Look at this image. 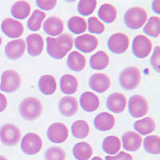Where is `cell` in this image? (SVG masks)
<instances>
[{"instance_id":"obj_19","label":"cell","mask_w":160,"mask_h":160,"mask_svg":"<svg viewBox=\"0 0 160 160\" xmlns=\"http://www.w3.org/2000/svg\"><path fill=\"white\" fill-rule=\"evenodd\" d=\"M78 108V101L75 97H62L58 102V110L63 116L71 117L76 114Z\"/></svg>"},{"instance_id":"obj_33","label":"cell","mask_w":160,"mask_h":160,"mask_svg":"<svg viewBox=\"0 0 160 160\" xmlns=\"http://www.w3.org/2000/svg\"><path fill=\"white\" fill-rule=\"evenodd\" d=\"M68 26L71 33L75 35H81L87 30L88 25L86 20L79 16H72L69 18Z\"/></svg>"},{"instance_id":"obj_14","label":"cell","mask_w":160,"mask_h":160,"mask_svg":"<svg viewBox=\"0 0 160 160\" xmlns=\"http://www.w3.org/2000/svg\"><path fill=\"white\" fill-rule=\"evenodd\" d=\"M25 51L26 42L22 38L12 40L7 44L5 48L6 56L11 60H17L21 58Z\"/></svg>"},{"instance_id":"obj_43","label":"cell","mask_w":160,"mask_h":160,"mask_svg":"<svg viewBox=\"0 0 160 160\" xmlns=\"http://www.w3.org/2000/svg\"><path fill=\"white\" fill-rule=\"evenodd\" d=\"M7 107H8V99L3 94L0 93V113L5 111Z\"/></svg>"},{"instance_id":"obj_40","label":"cell","mask_w":160,"mask_h":160,"mask_svg":"<svg viewBox=\"0 0 160 160\" xmlns=\"http://www.w3.org/2000/svg\"><path fill=\"white\" fill-rule=\"evenodd\" d=\"M160 47L159 46H156L154 49V52H153L151 58V64L152 66V68H154L156 72L159 73L160 71Z\"/></svg>"},{"instance_id":"obj_23","label":"cell","mask_w":160,"mask_h":160,"mask_svg":"<svg viewBox=\"0 0 160 160\" xmlns=\"http://www.w3.org/2000/svg\"><path fill=\"white\" fill-rule=\"evenodd\" d=\"M67 63H68L69 69H71V71L79 72L85 68L87 60L83 55L75 51L69 54L68 60H67Z\"/></svg>"},{"instance_id":"obj_18","label":"cell","mask_w":160,"mask_h":160,"mask_svg":"<svg viewBox=\"0 0 160 160\" xmlns=\"http://www.w3.org/2000/svg\"><path fill=\"white\" fill-rule=\"evenodd\" d=\"M64 29L62 20L56 16H51L47 18L43 22V30L46 34L51 35L50 37L59 36Z\"/></svg>"},{"instance_id":"obj_22","label":"cell","mask_w":160,"mask_h":160,"mask_svg":"<svg viewBox=\"0 0 160 160\" xmlns=\"http://www.w3.org/2000/svg\"><path fill=\"white\" fill-rule=\"evenodd\" d=\"M115 124V118L108 112L98 114L94 120V125L100 131H108L112 129Z\"/></svg>"},{"instance_id":"obj_11","label":"cell","mask_w":160,"mask_h":160,"mask_svg":"<svg viewBox=\"0 0 160 160\" xmlns=\"http://www.w3.org/2000/svg\"><path fill=\"white\" fill-rule=\"evenodd\" d=\"M69 135L68 127L62 122H54L48 129V138L53 143H62Z\"/></svg>"},{"instance_id":"obj_42","label":"cell","mask_w":160,"mask_h":160,"mask_svg":"<svg viewBox=\"0 0 160 160\" xmlns=\"http://www.w3.org/2000/svg\"><path fill=\"white\" fill-rule=\"evenodd\" d=\"M106 160H133L132 155L125 151H120L116 155H108Z\"/></svg>"},{"instance_id":"obj_34","label":"cell","mask_w":160,"mask_h":160,"mask_svg":"<svg viewBox=\"0 0 160 160\" xmlns=\"http://www.w3.org/2000/svg\"><path fill=\"white\" fill-rule=\"evenodd\" d=\"M45 18L46 14L43 11L41 10H35L28 21V29L32 31H39Z\"/></svg>"},{"instance_id":"obj_1","label":"cell","mask_w":160,"mask_h":160,"mask_svg":"<svg viewBox=\"0 0 160 160\" xmlns=\"http://www.w3.org/2000/svg\"><path fill=\"white\" fill-rule=\"evenodd\" d=\"M74 40L69 34H62L57 38H47V51L51 58L62 59L73 48Z\"/></svg>"},{"instance_id":"obj_15","label":"cell","mask_w":160,"mask_h":160,"mask_svg":"<svg viewBox=\"0 0 160 160\" xmlns=\"http://www.w3.org/2000/svg\"><path fill=\"white\" fill-rule=\"evenodd\" d=\"M107 108L111 112L120 114L123 112L127 106V98L122 93L115 92L108 96L107 99Z\"/></svg>"},{"instance_id":"obj_24","label":"cell","mask_w":160,"mask_h":160,"mask_svg":"<svg viewBox=\"0 0 160 160\" xmlns=\"http://www.w3.org/2000/svg\"><path fill=\"white\" fill-rule=\"evenodd\" d=\"M155 121L151 117H146L137 120L134 123V129L140 135H148L155 130Z\"/></svg>"},{"instance_id":"obj_25","label":"cell","mask_w":160,"mask_h":160,"mask_svg":"<svg viewBox=\"0 0 160 160\" xmlns=\"http://www.w3.org/2000/svg\"><path fill=\"white\" fill-rule=\"evenodd\" d=\"M39 91L46 95H53L57 88L56 80L51 75H45L40 77L38 80Z\"/></svg>"},{"instance_id":"obj_16","label":"cell","mask_w":160,"mask_h":160,"mask_svg":"<svg viewBox=\"0 0 160 160\" xmlns=\"http://www.w3.org/2000/svg\"><path fill=\"white\" fill-rule=\"evenodd\" d=\"M89 86L96 93H103L110 88L111 79L102 73L93 74L89 78Z\"/></svg>"},{"instance_id":"obj_7","label":"cell","mask_w":160,"mask_h":160,"mask_svg":"<svg viewBox=\"0 0 160 160\" xmlns=\"http://www.w3.org/2000/svg\"><path fill=\"white\" fill-rule=\"evenodd\" d=\"M128 111L133 118L143 117L149 111L148 101L142 95H132L128 100Z\"/></svg>"},{"instance_id":"obj_3","label":"cell","mask_w":160,"mask_h":160,"mask_svg":"<svg viewBox=\"0 0 160 160\" xmlns=\"http://www.w3.org/2000/svg\"><path fill=\"white\" fill-rule=\"evenodd\" d=\"M148 12L140 7L131 8L124 15V22L128 28L139 29L148 21Z\"/></svg>"},{"instance_id":"obj_37","label":"cell","mask_w":160,"mask_h":160,"mask_svg":"<svg viewBox=\"0 0 160 160\" xmlns=\"http://www.w3.org/2000/svg\"><path fill=\"white\" fill-rule=\"evenodd\" d=\"M96 0H81L78 4V11L82 16H89L95 10Z\"/></svg>"},{"instance_id":"obj_17","label":"cell","mask_w":160,"mask_h":160,"mask_svg":"<svg viewBox=\"0 0 160 160\" xmlns=\"http://www.w3.org/2000/svg\"><path fill=\"white\" fill-rule=\"evenodd\" d=\"M142 139L141 135L135 131H128L122 136V148L128 151H136L141 148Z\"/></svg>"},{"instance_id":"obj_26","label":"cell","mask_w":160,"mask_h":160,"mask_svg":"<svg viewBox=\"0 0 160 160\" xmlns=\"http://www.w3.org/2000/svg\"><path fill=\"white\" fill-rule=\"evenodd\" d=\"M78 82L76 77L72 75H64L60 79V89L66 95H72L78 91Z\"/></svg>"},{"instance_id":"obj_8","label":"cell","mask_w":160,"mask_h":160,"mask_svg":"<svg viewBox=\"0 0 160 160\" xmlns=\"http://www.w3.org/2000/svg\"><path fill=\"white\" fill-rule=\"evenodd\" d=\"M42 138L35 133L26 134L21 141V149L26 155H36L42 149Z\"/></svg>"},{"instance_id":"obj_38","label":"cell","mask_w":160,"mask_h":160,"mask_svg":"<svg viewBox=\"0 0 160 160\" xmlns=\"http://www.w3.org/2000/svg\"><path fill=\"white\" fill-rule=\"evenodd\" d=\"M65 151L58 147H51L46 151V160H65Z\"/></svg>"},{"instance_id":"obj_9","label":"cell","mask_w":160,"mask_h":160,"mask_svg":"<svg viewBox=\"0 0 160 160\" xmlns=\"http://www.w3.org/2000/svg\"><path fill=\"white\" fill-rule=\"evenodd\" d=\"M152 51V42L148 37L145 35H137L132 42V52L138 58H145Z\"/></svg>"},{"instance_id":"obj_41","label":"cell","mask_w":160,"mask_h":160,"mask_svg":"<svg viewBox=\"0 0 160 160\" xmlns=\"http://www.w3.org/2000/svg\"><path fill=\"white\" fill-rule=\"evenodd\" d=\"M56 0H37L36 5L42 11H51L56 6Z\"/></svg>"},{"instance_id":"obj_12","label":"cell","mask_w":160,"mask_h":160,"mask_svg":"<svg viewBox=\"0 0 160 160\" xmlns=\"http://www.w3.org/2000/svg\"><path fill=\"white\" fill-rule=\"evenodd\" d=\"M1 28L4 35L12 38H19L24 31L23 25L18 20L11 18H5L1 24Z\"/></svg>"},{"instance_id":"obj_45","label":"cell","mask_w":160,"mask_h":160,"mask_svg":"<svg viewBox=\"0 0 160 160\" xmlns=\"http://www.w3.org/2000/svg\"><path fill=\"white\" fill-rule=\"evenodd\" d=\"M91 160H102V158H100V157H98V156H95V157H94L93 158H91Z\"/></svg>"},{"instance_id":"obj_39","label":"cell","mask_w":160,"mask_h":160,"mask_svg":"<svg viewBox=\"0 0 160 160\" xmlns=\"http://www.w3.org/2000/svg\"><path fill=\"white\" fill-rule=\"evenodd\" d=\"M88 31L95 35H101L105 31V26L96 17H90L88 20Z\"/></svg>"},{"instance_id":"obj_36","label":"cell","mask_w":160,"mask_h":160,"mask_svg":"<svg viewBox=\"0 0 160 160\" xmlns=\"http://www.w3.org/2000/svg\"><path fill=\"white\" fill-rule=\"evenodd\" d=\"M143 32L148 36L158 38L160 34V18L158 17H151L145 23Z\"/></svg>"},{"instance_id":"obj_21","label":"cell","mask_w":160,"mask_h":160,"mask_svg":"<svg viewBox=\"0 0 160 160\" xmlns=\"http://www.w3.org/2000/svg\"><path fill=\"white\" fill-rule=\"evenodd\" d=\"M79 102L81 108L86 112H94L99 107V99L95 93L86 91L80 96Z\"/></svg>"},{"instance_id":"obj_13","label":"cell","mask_w":160,"mask_h":160,"mask_svg":"<svg viewBox=\"0 0 160 160\" xmlns=\"http://www.w3.org/2000/svg\"><path fill=\"white\" fill-rule=\"evenodd\" d=\"M75 48L78 51L88 54L92 52L97 48L98 45V40L94 35L85 34V35H79L75 39Z\"/></svg>"},{"instance_id":"obj_4","label":"cell","mask_w":160,"mask_h":160,"mask_svg":"<svg viewBox=\"0 0 160 160\" xmlns=\"http://www.w3.org/2000/svg\"><path fill=\"white\" fill-rule=\"evenodd\" d=\"M141 81V72L135 67L126 68L120 73L118 77L121 88L126 91H132L139 85Z\"/></svg>"},{"instance_id":"obj_29","label":"cell","mask_w":160,"mask_h":160,"mask_svg":"<svg viewBox=\"0 0 160 160\" xmlns=\"http://www.w3.org/2000/svg\"><path fill=\"white\" fill-rule=\"evenodd\" d=\"M109 56L105 51H97L90 58V66L93 70H103L109 65Z\"/></svg>"},{"instance_id":"obj_2","label":"cell","mask_w":160,"mask_h":160,"mask_svg":"<svg viewBox=\"0 0 160 160\" xmlns=\"http://www.w3.org/2000/svg\"><path fill=\"white\" fill-rule=\"evenodd\" d=\"M19 114L25 120L34 121L41 115L42 106L40 100L35 97H28L22 100L19 105Z\"/></svg>"},{"instance_id":"obj_28","label":"cell","mask_w":160,"mask_h":160,"mask_svg":"<svg viewBox=\"0 0 160 160\" xmlns=\"http://www.w3.org/2000/svg\"><path fill=\"white\" fill-rule=\"evenodd\" d=\"M92 154V148L87 142H78L73 148V155L77 160H88Z\"/></svg>"},{"instance_id":"obj_6","label":"cell","mask_w":160,"mask_h":160,"mask_svg":"<svg viewBox=\"0 0 160 160\" xmlns=\"http://www.w3.org/2000/svg\"><path fill=\"white\" fill-rule=\"evenodd\" d=\"M21 138V131L12 123H6L0 128V140L5 146H15Z\"/></svg>"},{"instance_id":"obj_44","label":"cell","mask_w":160,"mask_h":160,"mask_svg":"<svg viewBox=\"0 0 160 160\" xmlns=\"http://www.w3.org/2000/svg\"><path fill=\"white\" fill-rule=\"evenodd\" d=\"M152 10L157 15L160 14V1L159 0H155L152 2Z\"/></svg>"},{"instance_id":"obj_35","label":"cell","mask_w":160,"mask_h":160,"mask_svg":"<svg viewBox=\"0 0 160 160\" xmlns=\"http://www.w3.org/2000/svg\"><path fill=\"white\" fill-rule=\"evenodd\" d=\"M144 150L151 155L160 154V138L158 135H148L144 138Z\"/></svg>"},{"instance_id":"obj_5","label":"cell","mask_w":160,"mask_h":160,"mask_svg":"<svg viewBox=\"0 0 160 160\" xmlns=\"http://www.w3.org/2000/svg\"><path fill=\"white\" fill-rule=\"evenodd\" d=\"M21 86V77L14 70H7L1 75L0 90L5 93L15 92Z\"/></svg>"},{"instance_id":"obj_27","label":"cell","mask_w":160,"mask_h":160,"mask_svg":"<svg viewBox=\"0 0 160 160\" xmlns=\"http://www.w3.org/2000/svg\"><path fill=\"white\" fill-rule=\"evenodd\" d=\"M31 13V5L27 1H17L13 4L11 9V14L17 19H25Z\"/></svg>"},{"instance_id":"obj_31","label":"cell","mask_w":160,"mask_h":160,"mask_svg":"<svg viewBox=\"0 0 160 160\" xmlns=\"http://www.w3.org/2000/svg\"><path fill=\"white\" fill-rule=\"evenodd\" d=\"M102 148L104 152L109 155H115L120 151L121 141L118 137L115 136V135H110L103 139Z\"/></svg>"},{"instance_id":"obj_32","label":"cell","mask_w":160,"mask_h":160,"mask_svg":"<svg viewBox=\"0 0 160 160\" xmlns=\"http://www.w3.org/2000/svg\"><path fill=\"white\" fill-rule=\"evenodd\" d=\"M71 133L76 138H85L90 133L89 125L85 120H77L71 125Z\"/></svg>"},{"instance_id":"obj_10","label":"cell","mask_w":160,"mask_h":160,"mask_svg":"<svg viewBox=\"0 0 160 160\" xmlns=\"http://www.w3.org/2000/svg\"><path fill=\"white\" fill-rule=\"evenodd\" d=\"M130 40L127 35L118 32L113 34L108 41V47L110 51L115 55H121L127 51L129 48Z\"/></svg>"},{"instance_id":"obj_46","label":"cell","mask_w":160,"mask_h":160,"mask_svg":"<svg viewBox=\"0 0 160 160\" xmlns=\"http://www.w3.org/2000/svg\"><path fill=\"white\" fill-rule=\"evenodd\" d=\"M0 160H8V159H7L4 156H2V155H0Z\"/></svg>"},{"instance_id":"obj_20","label":"cell","mask_w":160,"mask_h":160,"mask_svg":"<svg viewBox=\"0 0 160 160\" xmlns=\"http://www.w3.org/2000/svg\"><path fill=\"white\" fill-rule=\"evenodd\" d=\"M27 48H28V54L31 56H38L43 51V38L38 34L29 35L27 37Z\"/></svg>"},{"instance_id":"obj_30","label":"cell","mask_w":160,"mask_h":160,"mask_svg":"<svg viewBox=\"0 0 160 160\" xmlns=\"http://www.w3.org/2000/svg\"><path fill=\"white\" fill-rule=\"evenodd\" d=\"M98 16L102 22L111 23L116 19L117 10L115 7L110 3L102 4L98 9Z\"/></svg>"},{"instance_id":"obj_47","label":"cell","mask_w":160,"mask_h":160,"mask_svg":"<svg viewBox=\"0 0 160 160\" xmlns=\"http://www.w3.org/2000/svg\"><path fill=\"white\" fill-rule=\"evenodd\" d=\"M1 44H2V38L0 37V46H1Z\"/></svg>"}]
</instances>
